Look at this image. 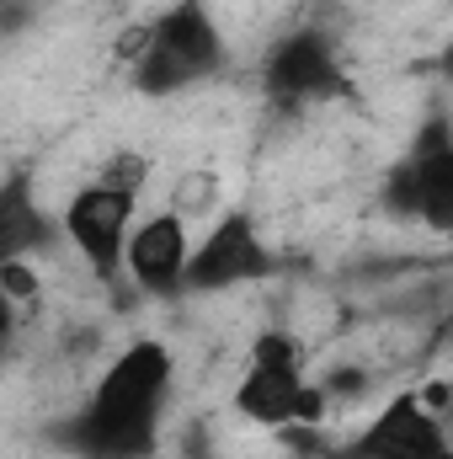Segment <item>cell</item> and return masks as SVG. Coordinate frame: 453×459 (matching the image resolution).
<instances>
[{
  "instance_id": "cell-1",
  "label": "cell",
  "mask_w": 453,
  "mask_h": 459,
  "mask_svg": "<svg viewBox=\"0 0 453 459\" xmlns=\"http://www.w3.org/2000/svg\"><path fill=\"white\" fill-rule=\"evenodd\" d=\"M176 379V358L166 342H128L102 379L91 385L86 406L64 428L81 459H150L160 444V411Z\"/></svg>"
},
{
  "instance_id": "cell-2",
  "label": "cell",
  "mask_w": 453,
  "mask_h": 459,
  "mask_svg": "<svg viewBox=\"0 0 453 459\" xmlns=\"http://www.w3.org/2000/svg\"><path fill=\"white\" fill-rule=\"evenodd\" d=\"M123 59L133 65L139 97H176L225 70V32L203 0H176L123 38Z\"/></svg>"
},
{
  "instance_id": "cell-3",
  "label": "cell",
  "mask_w": 453,
  "mask_h": 459,
  "mask_svg": "<svg viewBox=\"0 0 453 459\" xmlns=\"http://www.w3.org/2000/svg\"><path fill=\"white\" fill-rule=\"evenodd\" d=\"M235 411L256 428H294V422H310L321 428L326 422V395L321 385L304 374V347L294 332L272 326L251 342V358H245V374L235 385Z\"/></svg>"
},
{
  "instance_id": "cell-4",
  "label": "cell",
  "mask_w": 453,
  "mask_h": 459,
  "mask_svg": "<svg viewBox=\"0 0 453 459\" xmlns=\"http://www.w3.org/2000/svg\"><path fill=\"white\" fill-rule=\"evenodd\" d=\"M384 204L400 220H422V225H432V230H453V139H449V117L443 113L427 117V128L416 134L411 155L389 171Z\"/></svg>"
},
{
  "instance_id": "cell-5",
  "label": "cell",
  "mask_w": 453,
  "mask_h": 459,
  "mask_svg": "<svg viewBox=\"0 0 453 459\" xmlns=\"http://www.w3.org/2000/svg\"><path fill=\"white\" fill-rule=\"evenodd\" d=\"M256 81H261L267 102H278V108H304V102L346 97L341 54L321 27H294V32H283V38L267 48Z\"/></svg>"
},
{
  "instance_id": "cell-6",
  "label": "cell",
  "mask_w": 453,
  "mask_h": 459,
  "mask_svg": "<svg viewBox=\"0 0 453 459\" xmlns=\"http://www.w3.org/2000/svg\"><path fill=\"white\" fill-rule=\"evenodd\" d=\"M272 273V246L261 240L256 220L245 209H229L219 214L209 235L187 251V273H182V289L187 294H225L240 283H256Z\"/></svg>"
},
{
  "instance_id": "cell-7",
  "label": "cell",
  "mask_w": 453,
  "mask_h": 459,
  "mask_svg": "<svg viewBox=\"0 0 453 459\" xmlns=\"http://www.w3.org/2000/svg\"><path fill=\"white\" fill-rule=\"evenodd\" d=\"M133 220H139V193L107 187V182H86L64 204V235L102 283H113L123 273V246H128Z\"/></svg>"
},
{
  "instance_id": "cell-8",
  "label": "cell",
  "mask_w": 453,
  "mask_h": 459,
  "mask_svg": "<svg viewBox=\"0 0 453 459\" xmlns=\"http://www.w3.org/2000/svg\"><path fill=\"white\" fill-rule=\"evenodd\" d=\"M187 251H192V230L176 209H160V214H144L128 230V246H123V273L139 294L150 299H182V273H187Z\"/></svg>"
},
{
  "instance_id": "cell-9",
  "label": "cell",
  "mask_w": 453,
  "mask_h": 459,
  "mask_svg": "<svg viewBox=\"0 0 453 459\" xmlns=\"http://www.w3.org/2000/svg\"><path fill=\"white\" fill-rule=\"evenodd\" d=\"M48 240H54L48 214L38 209L32 187H27L21 177H11V182L0 187V262H11V256H38Z\"/></svg>"
},
{
  "instance_id": "cell-10",
  "label": "cell",
  "mask_w": 453,
  "mask_h": 459,
  "mask_svg": "<svg viewBox=\"0 0 453 459\" xmlns=\"http://www.w3.org/2000/svg\"><path fill=\"white\" fill-rule=\"evenodd\" d=\"M0 294H5L16 310L38 305V299H43V273H38V262H32V256H11V262H0Z\"/></svg>"
},
{
  "instance_id": "cell-11",
  "label": "cell",
  "mask_w": 453,
  "mask_h": 459,
  "mask_svg": "<svg viewBox=\"0 0 453 459\" xmlns=\"http://www.w3.org/2000/svg\"><path fill=\"white\" fill-rule=\"evenodd\" d=\"M97 182H107V187H128V193H144V182H150V160H144L139 150H113V160L97 171Z\"/></svg>"
},
{
  "instance_id": "cell-12",
  "label": "cell",
  "mask_w": 453,
  "mask_h": 459,
  "mask_svg": "<svg viewBox=\"0 0 453 459\" xmlns=\"http://www.w3.org/2000/svg\"><path fill=\"white\" fill-rule=\"evenodd\" d=\"M16 321H21V310H16V305H11V299L0 294V347L16 337Z\"/></svg>"
},
{
  "instance_id": "cell-13",
  "label": "cell",
  "mask_w": 453,
  "mask_h": 459,
  "mask_svg": "<svg viewBox=\"0 0 453 459\" xmlns=\"http://www.w3.org/2000/svg\"><path fill=\"white\" fill-rule=\"evenodd\" d=\"M0 5H38V0H0Z\"/></svg>"
}]
</instances>
